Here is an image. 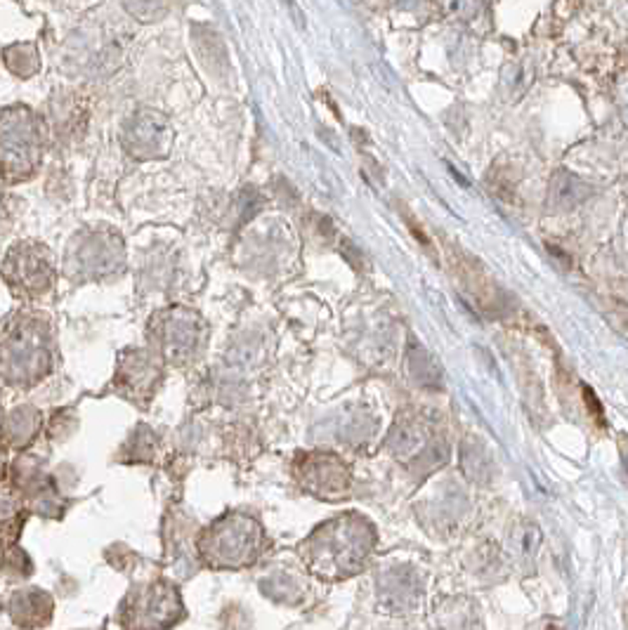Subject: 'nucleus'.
I'll return each instance as SVG.
<instances>
[{
  "label": "nucleus",
  "mask_w": 628,
  "mask_h": 630,
  "mask_svg": "<svg viewBox=\"0 0 628 630\" xmlns=\"http://www.w3.org/2000/svg\"><path fill=\"white\" fill-rule=\"evenodd\" d=\"M394 7H400V10H407V12H411V10H418V7L425 3V0H390Z\"/></svg>",
  "instance_id": "423d86ee"
},
{
  "label": "nucleus",
  "mask_w": 628,
  "mask_h": 630,
  "mask_svg": "<svg viewBox=\"0 0 628 630\" xmlns=\"http://www.w3.org/2000/svg\"><path fill=\"white\" fill-rule=\"evenodd\" d=\"M41 161V138L36 118L27 109L3 111L0 116V171L7 178L31 175Z\"/></svg>",
  "instance_id": "f257e3e1"
},
{
  "label": "nucleus",
  "mask_w": 628,
  "mask_h": 630,
  "mask_svg": "<svg viewBox=\"0 0 628 630\" xmlns=\"http://www.w3.org/2000/svg\"><path fill=\"white\" fill-rule=\"evenodd\" d=\"M442 5L454 20L473 21L480 14L482 0H442Z\"/></svg>",
  "instance_id": "39448f33"
},
{
  "label": "nucleus",
  "mask_w": 628,
  "mask_h": 630,
  "mask_svg": "<svg viewBox=\"0 0 628 630\" xmlns=\"http://www.w3.org/2000/svg\"><path fill=\"white\" fill-rule=\"evenodd\" d=\"M591 192L593 189L584 179L562 171L552 178L551 192H548V206L552 211H572V208L581 206L591 196Z\"/></svg>",
  "instance_id": "7ed1b4c3"
},
{
  "label": "nucleus",
  "mask_w": 628,
  "mask_h": 630,
  "mask_svg": "<svg viewBox=\"0 0 628 630\" xmlns=\"http://www.w3.org/2000/svg\"><path fill=\"white\" fill-rule=\"evenodd\" d=\"M163 138H168L166 124L154 114H142L128 131V147H131L132 154L152 156V154H159L166 147Z\"/></svg>",
  "instance_id": "f03ea898"
},
{
  "label": "nucleus",
  "mask_w": 628,
  "mask_h": 630,
  "mask_svg": "<svg viewBox=\"0 0 628 630\" xmlns=\"http://www.w3.org/2000/svg\"><path fill=\"white\" fill-rule=\"evenodd\" d=\"M128 12L142 21H154L163 17L168 10V0H125Z\"/></svg>",
  "instance_id": "20e7f679"
}]
</instances>
